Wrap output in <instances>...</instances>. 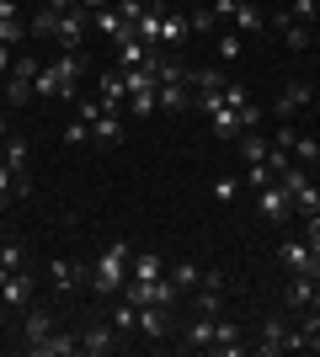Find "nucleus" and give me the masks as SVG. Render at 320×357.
Masks as SVG:
<instances>
[{
  "instance_id": "f257e3e1",
  "label": "nucleus",
  "mask_w": 320,
  "mask_h": 357,
  "mask_svg": "<svg viewBox=\"0 0 320 357\" xmlns=\"http://www.w3.org/2000/svg\"><path fill=\"white\" fill-rule=\"evenodd\" d=\"M128 261H134V245H128V240L107 245V251L96 256V267H91V288H96L102 298H118L123 283H128Z\"/></svg>"
},
{
  "instance_id": "f03ea898",
  "label": "nucleus",
  "mask_w": 320,
  "mask_h": 357,
  "mask_svg": "<svg viewBox=\"0 0 320 357\" xmlns=\"http://www.w3.org/2000/svg\"><path fill=\"white\" fill-rule=\"evenodd\" d=\"M277 181H283V192H289V208L299 213V219L320 213V187L310 181V171H305V165H289V171H277Z\"/></svg>"
},
{
  "instance_id": "7ed1b4c3",
  "label": "nucleus",
  "mask_w": 320,
  "mask_h": 357,
  "mask_svg": "<svg viewBox=\"0 0 320 357\" xmlns=\"http://www.w3.org/2000/svg\"><path fill=\"white\" fill-rule=\"evenodd\" d=\"M86 27H91V11H86V6H70V11L54 16V43H59V48H75L80 38H86Z\"/></svg>"
},
{
  "instance_id": "20e7f679",
  "label": "nucleus",
  "mask_w": 320,
  "mask_h": 357,
  "mask_svg": "<svg viewBox=\"0 0 320 357\" xmlns=\"http://www.w3.org/2000/svg\"><path fill=\"white\" fill-rule=\"evenodd\" d=\"M38 70H43L38 59H16V64H11V75H6V107H22V102L32 96V80H38Z\"/></svg>"
},
{
  "instance_id": "39448f33",
  "label": "nucleus",
  "mask_w": 320,
  "mask_h": 357,
  "mask_svg": "<svg viewBox=\"0 0 320 357\" xmlns=\"http://www.w3.org/2000/svg\"><path fill=\"white\" fill-rule=\"evenodd\" d=\"M289 320H283V314H267V320H261V336H257V352L261 357H277V352H289Z\"/></svg>"
},
{
  "instance_id": "423d86ee",
  "label": "nucleus",
  "mask_w": 320,
  "mask_h": 357,
  "mask_svg": "<svg viewBox=\"0 0 320 357\" xmlns=\"http://www.w3.org/2000/svg\"><path fill=\"white\" fill-rule=\"evenodd\" d=\"M112 347H123V336H118L112 326H107V320H96V326H86V331H80V352H91V357H107Z\"/></svg>"
},
{
  "instance_id": "0eeeda50",
  "label": "nucleus",
  "mask_w": 320,
  "mask_h": 357,
  "mask_svg": "<svg viewBox=\"0 0 320 357\" xmlns=\"http://www.w3.org/2000/svg\"><path fill=\"white\" fill-rule=\"evenodd\" d=\"M32 357H75L80 352V336H70V331H48L43 342H27Z\"/></svg>"
},
{
  "instance_id": "6e6552de",
  "label": "nucleus",
  "mask_w": 320,
  "mask_h": 357,
  "mask_svg": "<svg viewBox=\"0 0 320 357\" xmlns=\"http://www.w3.org/2000/svg\"><path fill=\"white\" fill-rule=\"evenodd\" d=\"M91 27L102 32V38H112V43H128V38H134V22H123L118 6H102V11H91Z\"/></svg>"
},
{
  "instance_id": "1a4fd4ad",
  "label": "nucleus",
  "mask_w": 320,
  "mask_h": 357,
  "mask_svg": "<svg viewBox=\"0 0 320 357\" xmlns=\"http://www.w3.org/2000/svg\"><path fill=\"white\" fill-rule=\"evenodd\" d=\"M54 75H59V86H64V102H75V86H80V75H86V64H80L75 48H59V59H54Z\"/></svg>"
},
{
  "instance_id": "9d476101",
  "label": "nucleus",
  "mask_w": 320,
  "mask_h": 357,
  "mask_svg": "<svg viewBox=\"0 0 320 357\" xmlns=\"http://www.w3.org/2000/svg\"><path fill=\"white\" fill-rule=\"evenodd\" d=\"M213 336H219V314H198V320L182 331V347H187V352H208Z\"/></svg>"
},
{
  "instance_id": "9b49d317",
  "label": "nucleus",
  "mask_w": 320,
  "mask_h": 357,
  "mask_svg": "<svg viewBox=\"0 0 320 357\" xmlns=\"http://www.w3.org/2000/svg\"><path fill=\"white\" fill-rule=\"evenodd\" d=\"M0 160H6V171H11V176L22 181V192H32V181L22 176V171H27V139L6 134V144H0Z\"/></svg>"
},
{
  "instance_id": "f8f14e48",
  "label": "nucleus",
  "mask_w": 320,
  "mask_h": 357,
  "mask_svg": "<svg viewBox=\"0 0 320 357\" xmlns=\"http://www.w3.org/2000/svg\"><path fill=\"white\" fill-rule=\"evenodd\" d=\"M257 208H261V219H289V192H283V181H267L257 192Z\"/></svg>"
},
{
  "instance_id": "ddd939ff",
  "label": "nucleus",
  "mask_w": 320,
  "mask_h": 357,
  "mask_svg": "<svg viewBox=\"0 0 320 357\" xmlns=\"http://www.w3.org/2000/svg\"><path fill=\"white\" fill-rule=\"evenodd\" d=\"M229 22H235V32H241V38H251V32H261V27H267V22H273V16L261 11L257 0H241V6L229 11Z\"/></svg>"
},
{
  "instance_id": "4468645a",
  "label": "nucleus",
  "mask_w": 320,
  "mask_h": 357,
  "mask_svg": "<svg viewBox=\"0 0 320 357\" xmlns=\"http://www.w3.org/2000/svg\"><path fill=\"white\" fill-rule=\"evenodd\" d=\"M134 310H139V331H144L150 342H166V336H171V320H166L160 304H134Z\"/></svg>"
},
{
  "instance_id": "2eb2a0df",
  "label": "nucleus",
  "mask_w": 320,
  "mask_h": 357,
  "mask_svg": "<svg viewBox=\"0 0 320 357\" xmlns=\"http://www.w3.org/2000/svg\"><path fill=\"white\" fill-rule=\"evenodd\" d=\"M155 102L166 107V112H187V107H192V91H187V80H160V86H155Z\"/></svg>"
},
{
  "instance_id": "dca6fc26",
  "label": "nucleus",
  "mask_w": 320,
  "mask_h": 357,
  "mask_svg": "<svg viewBox=\"0 0 320 357\" xmlns=\"http://www.w3.org/2000/svg\"><path fill=\"white\" fill-rule=\"evenodd\" d=\"M48 283L59 288V294H75L80 283H91V272H86V267H70V261H54V267H48Z\"/></svg>"
},
{
  "instance_id": "f3484780",
  "label": "nucleus",
  "mask_w": 320,
  "mask_h": 357,
  "mask_svg": "<svg viewBox=\"0 0 320 357\" xmlns=\"http://www.w3.org/2000/svg\"><path fill=\"white\" fill-rule=\"evenodd\" d=\"M277 256H283V267H289V272H315V251H310L305 240H283Z\"/></svg>"
},
{
  "instance_id": "a211bd4d",
  "label": "nucleus",
  "mask_w": 320,
  "mask_h": 357,
  "mask_svg": "<svg viewBox=\"0 0 320 357\" xmlns=\"http://www.w3.org/2000/svg\"><path fill=\"white\" fill-rule=\"evenodd\" d=\"M208 128H213V139H241V112H235V107H213L208 112Z\"/></svg>"
},
{
  "instance_id": "6ab92c4d",
  "label": "nucleus",
  "mask_w": 320,
  "mask_h": 357,
  "mask_svg": "<svg viewBox=\"0 0 320 357\" xmlns=\"http://www.w3.org/2000/svg\"><path fill=\"white\" fill-rule=\"evenodd\" d=\"M27 294H32V278H27V267H22V272H11V278L0 283V304H11V310H22V304H27Z\"/></svg>"
},
{
  "instance_id": "aec40b11",
  "label": "nucleus",
  "mask_w": 320,
  "mask_h": 357,
  "mask_svg": "<svg viewBox=\"0 0 320 357\" xmlns=\"http://www.w3.org/2000/svg\"><path fill=\"white\" fill-rule=\"evenodd\" d=\"M96 86H102L96 96H102V107H107V112H118V102H128V86H123V70H107L102 80H96Z\"/></svg>"
},
{
  "instance_id": "412c9836",
  "label": "nucleus",
  "mask_w": 320,
  "mask_h": 357,
  "mask_svg": "<svg viewBox=\"0 0 320 357\" xmlns=\"http://www.w3.org/2000/svg\"><path fill=\"white\" fill-rule=\"evenodd\" d=\"M310 96H315V91H310L305 80H289V86H283V96H277V112H283V118H289V112H305Z\"/></svg>"
},
{
  "instance_id": "4be33fe9",
  "label": "nucleus",
  "mask_w": 320,
  "mask_h": 357,
  "mask_svg": "<svg viewBox=\"0 0 320 357\" xmlns=\"http://www.w3.org/2000/svg\"><path fill=\"white\" fill-rule=\"evenodd\" d=\"M277 32H283V43H289L294 54H305V48H310V27H305V22H289V11L277 16Z\"/></svg>"
},
{
  "instance_id": "5701e85b",
  "label": "nucleus",
  "mask_w": 320,
  "mask_h": 357,
  "mask_svg": "<svg viewBox=\"0 0 320 357\" xmlns=\"http://www.w3.org/2000/svg\"><path fill=\"white\" fill-rule=\"evenodd\" d=\"M310 298H315V278H310V272H294V283H289V310H310Z\"/></svg>"
},
{
  "instance_id": "b1692460",
  "label": "nucleus",
  "mask_w": 320,
  "mask_h": 357,
  "mask_svg": "<svg viewBox=\"0 0 320 357\" xmlns=\"http://www.w3.org/2000/svg\"><path fill=\"white\" fill-rule=\"evenodd\" d=\"M128 278H139V283H155V278H160V256H155V251L139 256V251H134V261H128Z\"/></svg>"
},
{
  "instance_id": "393cba45",
  "label": "nucleus",
  "mask_w": 320,
  "mask_h": 357,
  "mask_svg": "<svg viewBox=\"0 0 320 357\" xmlns=\"http://www.w3.org/2000/svg\"><path fill=\"white\" fill-rule=\"evenodd\" d=\"M187 16H176V11H166L160 16V43H171V48H182V38H187Z\"/></svg>"
},
{
  "instance_id": "a878e982",
  "label": "nucleus",
  "mask_w": 320,
  "mask_h": 357,
  "mask_svg": "<svg viewBox=\"0 0 320 357\" xmlns=\"http://www.w3.org/2000/svg\"><path fill=\"white\" fill-rule=\"evenodd\" d=\"M241 155H245V165L267 160V155H273V139H261V134H251V128H245V134H241Z\"/></svg>"
},
{
  "instance_id": "bb28decb",
  "label": "nucleus",
  "mask_w": 320,
  "mask_h": 357,
  "mask_svg": "<svg viewBox=\"0 0 320 357\" xmlns=\"http://www.w3.org/2000/svg\"><path fill=\"white\" fill-rule=\"evenodd\" d=\"M91 139H102V144H123V123H118V112H102V118L91 123Z\"/></svg>"
},
{
  "instance_id": "cd10ccee",
  "label": "nucleus",
  "mask_w": 320,
  "mask_h": 357,
  "mask_svg": "<svg viewBox=\"0 0 320 357\" xmlns=\"http://www.w3.org/2000/svg\"><path fill=\"white\" fill-rule=\"evenodd\" d=\"M289 155H294V165H305V171H310V165H320V139H299V134H294Z\"/></svg>"
},
{
  "instance_id": "c85d7f7f",
  "label": "nucleus",
  "mask_w": 320,
  "mask_h": 357,
  "mask_svg": "<svg viewBox=\"0 0 320 357\" xmlns=\"http://www.w3.org/2000/svg\"><path fill=\"white\" fill-rule=\"evenodd\" d=\"M160 16H166L160 6H150V11L139 16V27H134V38H139V43H160Z\"/></svg>"
},
{
  "instance_id": "c756f323",
  "label": "nucleus",
  "mask_w": 320,
  "mask_h": 357,
  "mask_svg": "<svg viewBox=\"0 0 320 357\" xmlns=\"http://www.w3.org/2000/svg\"><path fill=\"white\" fill-rule=\"evenodd\" d=\"M48 331H54V314L48 310H32L27 320H22V336H27V342H43Z\"/></svg>"
},
{
  "instance_id": "7c9ffc66",
  "label": "nucleus",
  "mask_w": 320,
  "mask_h": 357,
  "mask_svg": "<svg viewBox=\"0 0 320 357\" xmlns=\"http://www.w3.org/2000/svg\"><path fill=\"white\" fill-rule=\"evenodd\" d=\"M171 283L182 288V294H192V288H203V272L192 267V261H176V267H171Z\"/></svg>"
},
{
  "instance_id": "2f4dec72",
  "label": "nucleus",
  "mask_w": 320,
  "mask_h": 357,
  "mask_svg": "<svg viewBox=\"0 0 320 357\" xmlns=\"http://www.w3.org/2000/svg\"><path fill=\"white\" fill-rule=\"evenodd\" d=\"M241 48H245L241 32H213V54L219 59H241Z\"/></svg>"
},
{
  "instance_id": "473e14b6",
  "label": "nucleus",
  "mask_w": 320,
  "mask_h": 357,
  "mask_svg": "<svg viewBox=\"0 0 320 357\" xmlns=\"http://www.w3.org/2000/svg\"><path fill=\"white\" fill-rule=\"evenodd\" d=\"M22 38H32L27 22L22 16H0V43H22Z\"/></svg>"
},
{
  "instance_id": "72a5a7b5",
  "label": "nucleus",
  "mask_w": 320,
  "mask_h": 357,
  "mask_svg": "<svg viewBox=\"0 0 320 357\" xmlns=\"http://www.w3.org/2000/svg\"><path fill=\"white\" fill-rule=\"evenodd\" d=\"M0 267H6V272H22V267H27V251H22L16 240H0Z\"/></svg>"
},
{
  "instance_id": "f704fd0d",
  "label": "nucleus",
  "mask_w": 320,
  "mask_h": 357,
  "mask_svg": "<svg viewBox=\"0 0 320 357\" xmlns=\"http://www.w3.org/2000/svg\"><path fill=\"white\" fill-rule=\"evenodd\" d=\"M267 181H277V171L267 160H257V165H245V187H251V192H261V187H267Z\"/></svg>"
},
{
  "instance_id": "c9c22d12",
  "label": "nucleus",
  "mask_w": 320,
  "mask_h": 357,
  "mask_svg": "<svg viewBox=\"0 0 320 357\" xmlns=\"http://www.w3.org/2000/svg\"><path fill=\"white\" fill-rule=\"evenodd\" d=\"M235 197H241V176H213V203H235Z\"/></svg>"
},
{
  "instance_id": "e433bc0d",
  "label": "nucleus",
  "mask_w": 320,
  "mask_h": 357,
  "mask_svg": "<svg viewBox=\"0 0 320 357\" xmlns=\"http://www.w3.org/2000/svg\"><path fill=\"white\" fill-rule=\"evenodd\" d=\"M32 91H38V96H64V86H59V75H54V64H43V70H38Z\"/></svg>"
},
{
  "instance_id": "4c0bfd02",
  "label": "nucleus",
  "mask_w": 320,
  "mask_h": 357,
  "mask_svg": "<svg viewBox=\"0 0 320 357\" xmlns=\"http://www.w3.org/2000/svg\"><path fill=\"white\" fill-rule=\"evenodd\" d=\"M112 331H118V336H128V331H139V310H134V304H128V298H123V304H118V314H112Z\"/></svg>"
},
{
  "instance_id": "58836bf2",
  "label": "nucleus",
  "mask_w": 320,
  "mask_h": 357,
  "mask_svg": "<svg viewBox=\"0 0 320 357\" xmlns=\"http://www.w3.org/2000/svg\"><path fill=\"white\" fill-rule=\"evenodd\" d=\"M187 27L203 32V38H213V32H219V16H213V6H208V11H192V16H187Z\"/></svg>"
},
{
  "instance_id": "ea45409f",
  "label": "nucleus",
  "mask_w": 320,
  "mask_h": 357,
  "mask_svg": "<svg viewBox=\"0 0 320 357\" xmlns=\"http://www.w3.org/2000/svg\"><path fill=\"white\" fill-rule=\"evenodd\" d=\"M198 314H224V298H219V288H213V283H203V294H198Z\"/></svg>"
},
{
  "instance_id": "a19ab883",
  "label": "nucleus",
  "mask_w": 320,
  "mask_h": 357,
  "mask_svg": "<svg viewBox=\"0 0 320 357\" xmlns=\"http://www.w3.org/2000/svg\"><path fill=\"white\" fill-rule=\"evenodd\" d=\"M128 112H134V118H150L155 112V91H134V96H128Z\"/></svg>"
},
{
  "instance_id": "79ce46f5",
  "label": "nucleus",
  "mask_w": 320,
  "mask_h": 357,
  "mask_svg": "<svg viewBox=\"0 0 320 357\" xmlns=\"http://www.w3.org/2000/svg\"><path fill=\"white\" fill-rule=\"evenodd\" d=\"M144 11H150V0H118V16H123V22H134V27H139V16H144Z\"/></svg>"
},
{
  "instance_id": "37998d69",
  "label": "nucleus",
  "mask_w": 320,
  "mask_h": 357,
  "mask_svg": "<svg viewBox=\"0 0 320 357\" xmlns=\"http://www.w3.org/2000/svg\"><path fill=\"white\" fill-rule=\"evenodd\" d=\"M86 139H91V123H70V128H64V144H70V149H75V144H86Z\"/></svg>"
},
{
  "instance_id": "c03bdc74",
  "label": "nucleus",
  "mask_w": 320,
  "mask_h": 357,
  "mask_svg": "<svg viewBox=\"0 0 320 357\" xmlns=\"http://www.w3.org/2000/svg\"><path fill=\"white\" fill-rule=\"evenodd\" d=\"M305 245L320 256V213H310V219H305Z\"/></svg>"
},
{
  "instance_id": "a18cd8bd",
  "label": "nucleus",
  "mask_w": 320,
  "mask_h": 357,
  "mask_svg": "<svg viewBox=\"0 0 320 357\" xmlns=\"http://www.w3.org/2000/svg\"><path fill=\"white\" fill-rule=\"evenodd\" d=\"M102 112H107V107H102V96H86V102H80V123H96Z\"/></svg>"
},
{
  "instance_id": "49530a36",
  "label": "nucleus",
  "mask_w": 320,
  "mask_h": 357,
  "mask_svg": "<svg viewBox=\"0 0 320 357\" xmlns=\"http://www.w3.org/2000/svg\"><path fill=\"white\" fill-rule=\"evenodd\" d=\"M289 11H294V22H299V16H315L320 6H315V0H289Z\"/></svg>"
},
{
  "instance_id": "de8ad7c7",
  "label": "nucleus",
  "mask_w": 320,
  "mask_h": 357,
  "mask_svg": "<svg viewBox=\"0 0 320 357\" xmlns=\"http://www.w3.org/2000/svg\"><path fill=\"white\" fill-rule=\"evenodd\" d=\"M11 64H16V59H11V48L0 43V80H6V75H11Z\"/></svg>"
},
{
  "instance_id": "09e8293b",
  "label": "nucleus",
  "mask_w": 320,
  "mask_h": 357,
  "mask_svg": "<svg viewBox=\"0 0 320 357\" xmlns=\"http://www.w3.org/2000/svg\"><path fill=\"white\" fill-rule=\"evenodd\" d=\"M80 6H86V11H102V6H112V0H80Z\"/></svg>"
},
{
  "instance_id": "8fccbe9b",
  "label": "nucleus",
  "mask_w": 320,
  "mask_h": 357,
  "mask_svg": "<svg viewBox=\"0 0 320 357\" xmlns=\"http://www.w3.org/2000/svg\"><path fill=\"white\" fill-rule=\"evenodd\" d=\"M6 134H11V123H6V112H0V144H6Z\"/></svg>"
},
{
  "instance_id": "3c124183",
  "label": "nucleus",
  "mask_w": 320,
  "mask_h": 357,
  "mask_svg": "<svg viewBox=\"0 0 320 357\" xmlns=\"http://www.w3.org/2000/svg\"><path fill=\"white\" fill-rule=\"evenodd\" d=\"M310 278H315V288H320V256H315V272H310Z\"/></svg>"
},
{
  "instance_id": "603ef678",
  "label": "nucleus",
  "mask_w": 320,
  "mask_h": 357,
  "mask_svg": "<svg viewBox=\"0 0 320 357\" xmlns=\"http://www.w3.org/2000/svg\"><path fill=\"white\" fill-rule=\"evenodd\" d=\"M310 347H315V352H320V331H315V336H310Z\"/></svg>"
},
{
  "instance_id": "864d4df0",
  "label": "nucleus",
  "mask_w": 320,
  "mask_h": 357,
  "mask_svg": "<svg viewBox=\"0 0 320 357\" xmlns=\"http://www.w3.org/2000/svg\"><path fill=\"white\" fill-rule=\"evenodd\" d=\"M6 278H11V272H6V267H0V283H6Z\"/></svg>"
},
{
  "instance_id": "5fc2aeb1",
  "label": "nucleus",
  "mask_w": 320,
  "mask_h": 357,
  "mask_svg": "<svg viewBox=\"0 0 320 357\" xmlns=\"http://www.w3.org/2000/svg\"><path fill=\"white\" fill-rule=\"evenodd\" d=\"M315 64H320V54H315Z\"/></svg>"
},
{
  "instance_id": "6e6d98bb",
  "label": "nucleus",
  "mask_w": 320,
  "mask_h": 357,
  "mask_svg": "<svg viewBox=\"0 0 320 357\" xmlns=\"http://www.w3.org/2000/svg\"><path fill=\"white\" fill-rule=\"evenodd\" d=\"M315 16H320V11H315Z\"/></svg>"
}]
</instances>
